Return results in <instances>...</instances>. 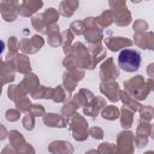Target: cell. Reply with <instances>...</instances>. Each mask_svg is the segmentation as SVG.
Returning a JSON list of instances; mask_svg holds the SVG:
<instances>
[{"label":"cell","mask_w":154,"mask_h":154,"mask_svg":"<svg viewBox=\"0 0 154 154\" xmlns=\"http://www.w3.org/2000/svg\"><path fill=\"white\" fill-rule=\"evenodd\" d=\"M118 65L124 71H136L141 65V55L134 49H124L118 55Z\"/></svg>","instance_id":"obj_1"},{"label":"cell","mask_w":154,"mask_h":154,"mask_svg":"<svg viewBox=\"0 0 154 154\" xmlns=\"http://www.w3.org/2000/svg\"><path fill=\"white\" fill-rule=\"evenodd\" d=\"M4 48H5V45H4V42H2V41H0V54L2 53Z\"/></svg>","instance_id":"obj_2"}]
</instances>
